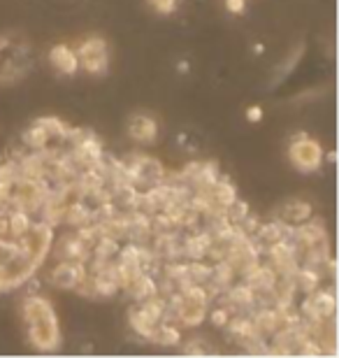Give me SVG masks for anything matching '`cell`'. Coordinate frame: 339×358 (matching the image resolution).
Segmentation results:
<instances>
[{
	"label": "cell",
	"instance_id": "obj_3",
	"mask_svg": "<svg viewBox=\"0 0 339 358\" xmlns=\"http://www.w3.org/2000/svg\"><path fill=\"white\" fill-rule=\"evenodd\" d=\"M323 156H326V152L307 133H298L293 138L291 147H288V159L300 173H316L323 166Z\"/></svg>",
	"mask_w": 339,
	"mask_h": 358
},
{
	"label": "cell",
	"instance_id": "obj_16",
	"mask_svg": "<svg viewBox=\"0 0 339 358\" xmlns=\"http://www.w3.org/2000/svg\"><path fill=\"white\" fill-rule=\"evenodd\" d=\"M33 214H28L24 210H19V207H12L10 205V240L17 242L21 235H24L28 228L33 224Z\"/></svg>",
	"mask_w": 339,
	"mask_h": 358
},
{
	"label": "cell",
	"instance_id": "obj_2",
	"mask_svg": "<svg viewBox=\"0 0 339 358\" xmlns=\"http://www.w3.org/2000/svg\"><path fill=\"white\" fill-rule=\"evenodd\" d=\"M56 228L45 219H33L31 228L17 240L19 254H24L33 266H42L49 259V252H52V242H54Z\"/></svg>",
	"mask_w": 339,
	"mask_h": 358
},
{
	"label": "cell",
	"instance_id": "obj_21",
	"mask_svg": "<svg viewBox=\"0 0 339 358\" xmlns=\"http://www.w3.org/2000/svg\"><path fill=\"white\" fill-rule=\"evenodd\" d=\"M149 3L158 14H172V12H177L182 0H149Z\"/></svg>",
	"mask_w": 339,
	"mask_h": 358
},
{
	"label": "cell",
	"instance_id": "obj_4",
	"mask_svg": "<svg viewBox=\"0 0 339 358\" xmlns=\"http://www.w3.org/2000/svg\"><path fill=\"white\" fill-rule=\"evenodd\" d=\"M77 52L79 59V70L89 73L93 77H100L110 68V52H107V42L103 38H89L84 40Z\"/></svg>",
	"mask_w": 339,
	"mask_h": 358
},
{
	"label": "cell",
	"instance_id": "obj_22",
	"mask_svg": "<svg viewBox=\"0 0 339 358\" xmlns=\"http://www.w3.org/2000/svg\"><path fill=\"white\" fill-rule=\"evenodd\" d=\"M0 240H10V205H0Z\"/></svg>",
	"mask_w": 339,
	"mask_h": 358
},
{
	"label": "cell",
	"instance_id": "obj_11",
	"mask_svg": "<svg viewBox=\"0 0 339 358\" xmlns=\"http://www.w3.org/2000/svg\"><path fill=\"white\" fill-rule=\"evenodd\" d=\"M291 279L295 284L298 296H309V293H314L316 289H321L323 286V275L312 266H298L293 270Z\"/></svg>",
	"mask_w": 339,
	"mask_h": 358
},
{
	"label": "cell",
	"instance_id": "obj_18",
	"mask_svg": "<svg viewBox=\"0 0 339 358\" xmlns=\"http://www.w3.org/2000/svg\"><path fill=\"white\" fill-rule=\"evenodd\" d=\"M214 352L216 349L212 347V342L205 340V338H191L184 345V354H189V356H209Z\"/></svg>",
	"mask_w": 339,
	"mask_h": 358
},
{
	"label": "cell",
	"instance_id": "obj_13",
	"mask_svg": "<svg viewBox=\"0 0 339 358\" xmlns=\"http://www.w3.org/2000/svg\"><path fill=\"white\" fill-rule=\"evenodd\" d=\"M93 217H91V205L86 200H79L75 205H68L66 212H63V219H61V226H68L70 231H77L86 224H91Z\"/></svg>",
	"mask_w": 339,
	"mask_h": 358
},
{
	"label": "cell",
	"instance_id": "obj_17",
	"mask_svg": "<svg viewBox=\"0 0 339 358\" xmlns=\"http://www.w3.org/2000/svg\"><path fill=\"white\" fill-rule=\"evenodd\" d=\"M128 324H131V328L133 331L140 335V338H144V340H149V335L154 333V328L158 326V324H154L147 314H144L140 307H131V312H128Z\"/></svg>",
	"mask_w": 339,
	"mask_h": 358
},
{
	"label": "cell",
	"instance_id": "obj_25",
	"mask_svg": "<svg viewBox=\"0 0 339 358\" xmlns=\"http://www.w3.org/2000/svg\"><path fill=\"white\" fill-rule=\"evenodd\" d=\"M328 161H330V163H335V161H337V154H335V152H330V154H328Z\"/></svg>",
	"mask_w": 339,
	"mask_h": 358
},
{
	"label": "cell",
	"instance_id": "obj_7",
	"mask_svg": "<svg viewBox=\"0 0 339 358\" xmlns=\"http://www.w3.org/2000/svg\"><path fill=\"white\" fill-rule=\"evenodd\" d=\"M128 135L137 145H151L158 138V121L149 114H133L128 119Z\"/></svg>",
	"mask_w": 339,
	"mask_h": 358
},
{
	"label": "cell",
	"instance_id": "obj_1",
	"mask_svg": "<svg viewBox=\"0 0 339 358\" xmlns=\"http://www.w3.org/2000/svg\"><path fill=\"white\" fill-rule=\"evenodd\" d=\"M21 314L28 326V342L33 349L52 354L61 347V326L52 303L45 296L28 293L21 305Z\"/></svg>",
	"mask_w": 339,
	"mask_h": 358
},
{
	"label": "cell",
	"instance_id": "obj_9",
	"mask_svg": "<svg viewBox=\"0 0 339 358\" xmlns=\"http://www.w3.org/2000/svg\"><path fill=\"white\" fill-rule=\"evenodd\" d=\"M49 63L59 75L66 77H75L79 73V59L77 52L68 45H54L52 52H49Z\"/></svg>",
	"mask_w": 339,
	"mask_h": 358
},
{
	"label": "cell",
	"instance_id": "obj_24",
	"mask_svg": "<svg viewBox=\"0 0 339 358\" xmlns=\"http://www.w3.org/2000/svg\"><path fill=\"white\" fill-rule=\"evenodd\" d=\"M263 119V107L261 105H251L247 110V121H251V124H256V121Z\"/></svg>",
	"mask_w": 339,
	"mask_h": 358
},
{
	"label": "cell",
	"instance_id": "obj_12",
	"mask_svg": "<svg viewBox=\"0 0 339 358\" xmlns=\"http://www.w3.org/2000/svg\"><path fill=\"white\" fill-rule=\"evenodd\" d=\"M149 342H154L158 347H179L182 345V328H179L175 321H161L154 333L149 335Z\"/></svg>",
	"mask_w": 339,
	"mask_h": 358
},
{
	"label": "cell",
	"instance_id": "obj_5",
	"mask_svg": "<svg viewBox=\"0 0 339 358\" xmlns=\"http://www.w3.org/2000/svg\"><path fill=\"white\" fill-rule=\"evenodd\" d=\"M54 261H72V263H86L91 259V249L77 238L75 231L54 235L52 252H49Z\"/></svg>",
	"mask_w": 339,
	"mask_h": 358
},
{
	"label": "cell",
	"instance_id": "obj_6",
	"mask_svg": "<svg viewBox=\"0 0 339 358\" xmlns=\"http://www.w3.org/2000/svg\"><path fill=\"white\" fill-rule=\"evenodd\" d=\"M84 275H86V263L54 261V266L49 268V272H47V279L56 286V289L72 291Z\"/></svg>",
	"mask_w": 339,
	"mask_h": 358
},
{
	"label": "cell",
	"instance_id": "obj_8",
	"mask_svg": "<svg viewBox=\"0 0 339 358\" xmlns=\"http://www.w3.org/2000/svg\"><path fill=\"white\" fill-rule=\"evenodd\" d=\"M207 193V198H209V203H212V210L214 212H226V207L228 205H233L235 200H237V189H235V184L230 182L228 177H219L216 182L209 186V189L205 191Z\"/></svg>",
	"mask_w": 339,
	"mask_h": 358
},
{
	"label": "cell",
	"instance_id": "obj_15",
	"mask_svg": "<svg viewBox=\"0 0 339 358\" xmlns=\"http://www.w3.org/2000/svg\"><path fill=\"white\" fill-rule=\"evenodd\" d=\"M21 145H24V149H28V152H40V149L56 145V142L49 138V133L35 121L31 128H26V131L21 133Z\"/></svg>",
	"mask_w": 339,
	"mask_h": 358
},
{
	"label": "cell",
	"instance_id": "obj_20",
	"mask_svg": "<svg viewBox=\"0 0 339 358\" xmlns=\"http://www.w3.org/2000/svg\"><path fill=\"white\" fill-rule=\"evenodd\" d=\"M302 54H305V47H298V49H295V52L286 59V63H281L279 70H277V82L281 80V77H286L288 73H291V70H293L295 66H298L300 59H302Z\"/></svg>",
	"mask_w": 339,
	"mask_h": 358
},
{
	"label": "cell",
	"instance_id": "obj_14",
	"mask_svg": "<svg viewBox=\"0 0 339 358\" xmlns=\"http://www.w3.org/2000/svg\"><path fill=\"white\" fill-rule=\"evenodd\" d=\"M126 293L135 300V303H142V300H147V298L156 296V293H158V277L149 275V272H142V275L137 277L131 286H128Z\"/></svg>",
	"mask_w": 339,
	"mask_h": 358
},
{
	"label": "cell",
	"instance_id": "obj_19",
	"mask_svg": "<svg viewBox=\"0 0 339 358\" xmlns=\"http://www.w3.org/2000/svg\"><path fill=\"white\" fill-rule=\"evenodd\" d=\"M249 212H251V210H249V205L244 203V200H240V198H237L233 205H228V207H226V217H228L230 224H240V221H242L244 217H247Z\"/></svg>",
	"mask_w": 339,
	"mask_h": 358
},
{
	"label": "cell",
	"instance_id": "obj_23",
	"mask_svg": "<svg viewBox=\"0 0 339 358\" xmlns=\"http://www.w3.org/2000/svg\"><path fill=\"white\" fill-rule=\"evenodd\" d=\"M223 3H226V10L230 14H242L247 10V0H223Z\"/></svg>",
	"mask_w": 339,
	"mask_h": 358
},
{
	"label": "cell",
	"instance_id": "obj_10",
	"mask_svg": "<svg viewBox=\"0 0 339 358\" xmlns=\"http://www.w3.org/2000/svg\"><path fill=\"white\" fill-rule=\"evenodd\" d=\"M312 217H314V207L309 205L307 200H300V198L286 200V203L279 205V210L274 212V219L286 221V224H293V226H298Z\"/></svg>",
	"mask_w": 339,
	"mask_h": 358
}]
</instances>
